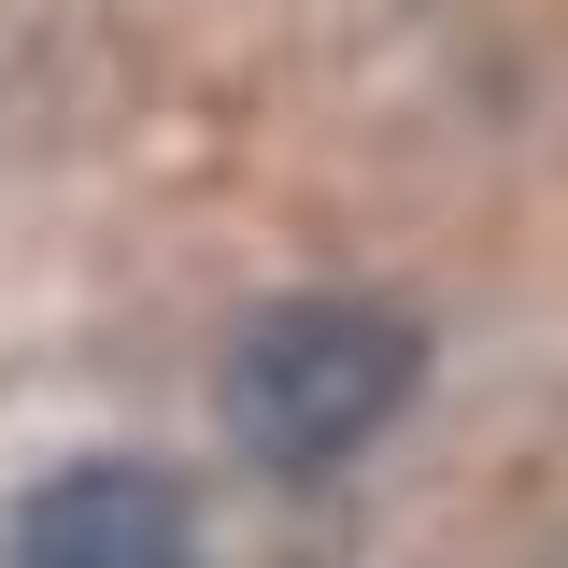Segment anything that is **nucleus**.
<instances>
[{"mask_svg":"<svg viewBox=\"0 0 568 568\" xmlns=\"http://www.w3.org/2000/svg\"><path fill=\"white\" fill-rule=\"evenodd\" d=\"M426 384V327L413 313H384V298H271L242 342H227V440L271 469V484H313V469H342L369 455L384 426L413 413Z\"/></svg>","mask_w":568,"mask_h":568,"instance_id":"1","label":"nucleus"},{"mask_svg":"<svg viewBox=\"0 0 568 568\" xmlns=\"http://www.w3.org/2000/svg\"><path fill=\"white\" fill-rule=\"evenodd\" d=\"M0 568H200V511L156 455H71L58 484H29Z\"/></svg>","mask_w":568,"mask_h":568,"instance_id":"2","label":"nucleus"}]
</instances>
